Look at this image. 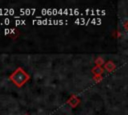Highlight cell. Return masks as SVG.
<instances>
[{
  "instance_id": "obj_7",
  "label": "cell",
  "mask_w": 128,
  "mask_h": 115,
  "mask_svg": "<svg viewBox=\"0 0 128 115\" xmlns=\"http://www.w3.org/2000/svg\"><path fill=\"white\" fill-rule=\"evenodd\" d=\"M12 32H15L14 29H5L4 30V34H9V33H12Z\"/></svg>"
},
{
  "instance_id": "obj_8",
  "label": "cell",
  "mask_w": 128,
  "mask_h": 115,
  "mask_svg": "<svg viewBox=\"0 0 128 115\" xmlns=\"http://www.w3.org/2000/svg\"><path fill=\"white\" fill-rule=\"evenodd\" d=\"M125 27H126V28H127V30H128V22L126 23V25H125Z\"/></svg>"
},
{
  "instance_id": "obj_5",
  "label": "cell",
  "mask_w": 128,
  "mask_h": 115,
  "mask_svg": "<svg viewBox=\"0 0 128 115\" xmlns=\"http://www.w3.org/2000/svg\"><path fill=\"white\" fill-rule=\"evenodd\" d=\"M19 12L21 14H25V15H30V14H34L36 12V9L35 8H27V9H23V8H20L19 9Z\"/></svg>"
},
{
  "instance_id": "obj_4",
  "label": "cell",
  "mask_w": 128,
  "mask_h": 115,
  "mask_svg": "<svg viewBox=\"0 0 128 115\" xmlns=\"http://www.w3.org/2000/svg\"><path fill=\"white\" fill-rule=\"evenodd\" d=\"M15 10L11 8H0V16H6V15H14Z\"/></svg>"
},
{
  "instance_id": "obj_3",
  "label": "cell",
  "mask_w": 128,
  "mask_h": 115,
  "mask_svg": "<svg viewBox=\"0 0 128 115\" xmlns=\"http://www.w3.org/2000/svg\"><path fill=\"white\" fill-rule=\"evenodd\" d=\"M33 24H41V25H45V24H63L66 23V21L63 20H53V19H34L32 21Z\"/></svg>"
},
{
  "instance_id": "obj_6",
  "label": "cell",
  "mask_w": 128,
  "mask_h": 115,
  "mask_svg": "<svg viewBox=\"0 0 128 115\" xmlns=\"http://www.w3.org/2000/svg\"><path fill=\"white\" fill-rule=\"evenodd\" d=\"M25 20H20V19H15V24L16 25H22V24H25Z\"/></svg>"
},
{
  "instance_id": "obj_2",
  "label": "cell",
  "mask_w": 128,
  "mask_h": 115,
  "mask_svg": "<svg viewBox=\"0 0 128 115\" xmlns=\"http://www.w3.org/2000/svg\"><path fill=\"white\" fill-rule=\"evenodd\" d=\"M11 79L13 80L14 83H16L17 85H22L27 79H28V75L23 72L21 69H18L17 71H15L12 75H11Z\"/></svg>"
},
{
  "instance_id": "obj_1",
  "label": "cell",
  "mask_w": 128,
  "mask_h": 115,
  "mask_svg": "<svg viewBox=\"0 0 128 115\" xmlns=\"http://www.w3.org/2000/svg\"><path fill=\"white\" fill-rule=\"evenodd\" d=\"M40 13L42 15H49V16H53L56 14H77L78 11L77 10H72V9H56V8H44L40 10Z\"/></svg>"
}]
</instances>
